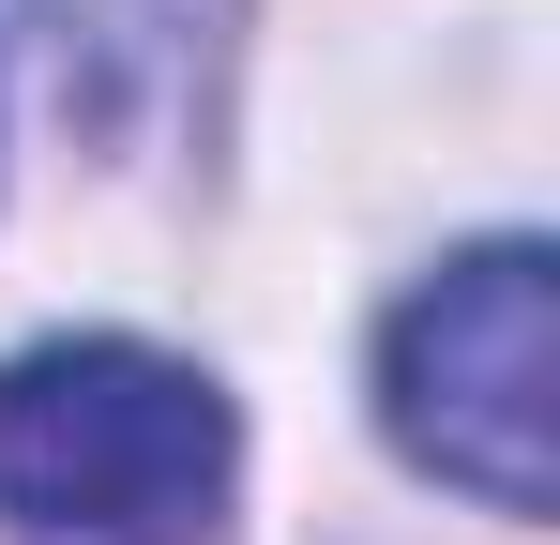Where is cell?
Segmentation results:
<instances>
[{"instance_id": "7a4b0ae2", "label": "cell", "mask_w": 560, "mask_h": 545, "mask_svg": "<svg viewBox=\"0 0 560 545\" xmlns=\"http://www.w3.org/2000/svg\"><path fill=\"white\" fill-rule=\"evenodd\" d=\"M546 243H469L455 272H424L378 334V425L424 454L440 485H469L485 515H546Z\"/></svg>"}, {"instance_id": "3957f363", "label": "cell", "mask_w": 560, "mask_h": 545, "mask_svg": "<svg viewBox=\"0 0 560 545\" xmlns=\"http://www.w3.org/2000/svg\"><path fill=\"white\" fill-rule=\"evenodd\" d=\"M212 15H228V0H31L46 77H61V106H77L92 137H152L167 106H197Z\"/></svg>"}, {"instance_id": "6da1fadb", "label": "cell", "mask_w": 560, "mask_h": 545, "mask_svg": "<svg viewBox=\"0 0 560 545\" xmlns=\"http://www.w3.org/2000/svg\"><path fill=\"white\" fill-rule=\"evenodd\" d=\"M228 394L137 334L0 363V531L15 545H197L228 515Z\"/></svg>"}]
</instances>
